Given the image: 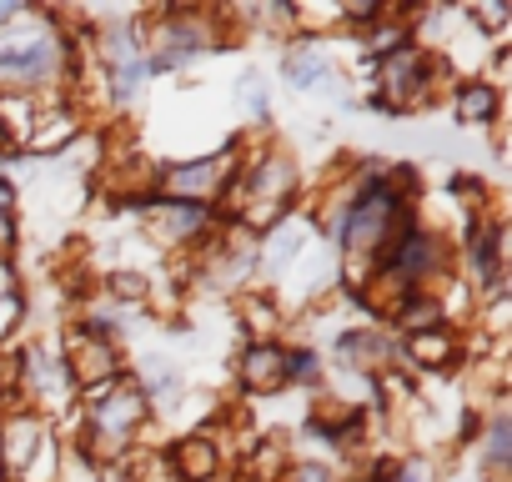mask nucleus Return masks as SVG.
<instances>
[{
    "instance_id": "obj_8",
    "label": "nucleus",
    "mask_w": 512,
    "mask_h": 482,
    "mask_svg": "<svg viewBox=\"0 0 512 482\" xmlns=\"http://www.w3.org/2000/svg\"><path fill=\"white\" fill-rule=\"evenodd\" d=\"M462 357V337L457 327H432V332H417V337H397V362L417 367V372H442Z\"/></svg>"
},
{
    "instance_id": "obj_9",
    "label": "nucleus",
    "mask_w": 512,
    "mask_h": 482,
    "mask_svg": "<svg viewBox=\"0 0 512 482\" xmlns=\"http://www.w3.org/2000/svg\"><path fill=\"white\" fill-rule=\"evenodd\" d=\"M452 111H457V121H467V126H497V116H502V91H497V81H487V76H462V81H452Z\"/></svg>"
},
{
    "instance_id": "obj_1",
    "label": "nucleus",
    "mask_w": 512,
    "mask_h": 482,
    "mask_svg": "<svg viewBox=\"0 0 512 482\" xmlns=\"http://www.w3.org/2000/svg\"><path fill=\"white\" fill-rule=\"evenodd\" d=\"M151 422H156L151 417V402H146V392L136 387V377L126 367L116 382L86 392L71 452L81 462H91V467H111V462H121V457H131L141 447V432Z\"/></svg>"
},
{
    "instance_id": "obj_10",
    "label": "nucleus",
    "mask_w": 512,
    "mask_h": 482,
    "mask_svg": "<svg viewBox=\"0 0 512 482\" xmlns=\"http://www.w3.org/2000/svg\"><path fill=\"white\" fill-rule=\"evenodd\" d=\"M477 462L492 482H502L512 472V417H507V407H492L487 427L477 432Z\"/></svg>"
},
{
    "instance_id": "obj_12",
    "label": "nucleus",
    "mask_w": 512,
    "mask_h": 482,
    "mask_svg": "<svg viewBox=\"0 0 512 482\" xmlns=\"http://www.w3.org/2000/svg\"><path fill=\"white\" fill-rule=\"evenodd\" d=\"M16 241H21V196L6 176H0V262H11Z\"/></svg>"
},
{
    "instance_id": "obj_2",
    "label": "nucleus",
    "mask_w": 512,
    "mask_h": 482,
    "mask_svg": "<svg viewBox=\"0 0 512 482\" xmlns=\"http://www.w3.org/2000/svg\"><path fill=\"white\" fill-rule=\"evenodd\" d=\"M442 81H447L442 51H432L427 41L412 36L407 46H397V51L372 61V86H377L372 106L387 111V116H417V111L437 106Z\"/></svg>"
},
{
    "instance_id": "obj_5",
    "label": "nucleus",
    "mask_w": 512,
    "mask_h": 482,
    "mask_svg": "<svg viewBox=\"0 0 512 482\" xmlns=\"http://www.w3.org/2000/svg\"><path fill=\"white\" fill-rule=\"evenodd\" d=\"M236 387L246 397H272L287 387V342L262 337V342H246L236 357Z\"/></svg>"
},
{
    "instance_id": "obj_6",
    "label": "nucleus",
    "mask_w": 512,
    "mask_h": 482,
    "mask_svg": "<svg viewBox=\"0 0 512 482\" xmlns=\"http://www.w3.org/2000/svg\"><path fill=\"white\" fill-rule=\"evenodd\" d=\"M282 81L292 91H322L337 81V61L327 51V41L312 31V36H292V46L282 51Z\"/></svg>"
},
{
    "instance_id": "obj_13",
    "label": "nucleus",
    "mask_w": 512,
    "mask_h": 482,
    "mask_svg": "<svg viewBox=\"0 0 512 482\" xmlns=\"http://www.w3.org/2000/svg\"><path fill=\"white\" fill-rule=\"evenodd\" d=\"M282 482H337V472L327 462H297V467L282 472Z\"/></svg>"
},
{
    "instance_id": "obj_3",
    "label": "nucleus",
    "mask_w": 512,
    "mask_h": 482,
    "mask_svg": "<svg viewBox=\"0 0 512 482\" xmlns=\"http://www.w3.org/2000/svg\"><path fill=\"white\" fill-rule=\"evenodd\" d=\"M11 357H16V402H21L26 412L56 422L66 407H76L81 392H76V382H71V372H66L56 342L31 337V342H21V352H11Z\"/></svg>"
},
{
    "instance_id": "obj_4",
    "label": "nucleus",
    "mask_w": 512,
    "mask_h": 482,
    "mask_svg": "<svg viewBox=\"0 0 512 482\" xmlns=\"http://www.w3.org/2000/svg\"><path fill=\"white\" fill-rule=\"evenodd\" d=\"M317 241V216H307V206H297L292 216L272 221L262 236H256V282H262V292H272Z\"/></svg>"
},
{
    "instance_id": "obj_11",
    "label": "nucleus",
    "mask_w": 512,
    "mask_h": 482,
    "mask_svg": "<svg viewBox=\"0 0 512 482\" xmlns=\"http://www.w3.org/2000/svg\"><path fill=\"white\" fill-rule=\"evenodd\" d=\"M322 382H327L322 352H317V347H287V387L312 392V387H322Z\"/></svg>"
},
{
    "instance_id": "obj_7",
    "label": "nucleus",
    "mask_w": 512,
    "mask_h": 482,
    "mask_svg": "<svg viewBox=\"0 0 512 482\" xmlns=\"http://www.w3.org/2000/svg\"><path fill=\"white\" fill-rule=\"evenodd\" d=\"M161 462L171 467L176 482H216V472H221V447H216L211 432H181V437L166 442Z\"/></svg>"
}]
</instances>
